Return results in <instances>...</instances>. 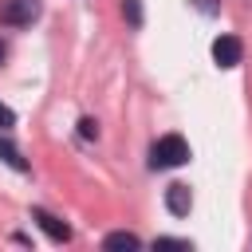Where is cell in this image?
<instances>
[{
  "label": "cell",
  "instance_id": "cell-9",
  "mask_svg": "<svg viewBox=\"0 0 252 252\" xmlns=\"http://www.w3.org/2000/svg\"><path fill=\"white\" fill-rule=\"evenodd\" d=\"M79 134H83L87 142H91V138H98V122H94V118H79Z\"/></svg>",
  "mask_w": 252,
  "mask_h": 252
},
{
  "label": "cell",
  "instance_id": "cell-4",
  "mask_svg": "<svg viewBox=\"0 0 252 252\" xmlns=\"http://www.w3.org/2000/svg\"><path fill=\"white\" fill-rule=\"evenodd\" d=\"M32 220H35V224L55 240V244H67V240H71V228H67L55 213H47V209H32Z\"/></svg>",
  "mask_w": 252,
  "mask_h": 252
},
{
  "label": "cell",
  "instance_id": "cell-1",
  "mask_svg": "<svg viewBox=\"0 0 252 252\" xmlns=\"http://www.w3.org/2000/svg\"><path fill=\"white\" fill-rule=\"evenodd\" d=\"M185 161H189V142L181 134H161L150 146V169H173V165H185Z\"/></svg>",
  "mask_w": 252,
  "mask_h": 252
},
{
  "label": "cell",
  "instance_id": "cell-6",
  "mask_svg": "<svg viewBox=\"0 0 252 252\" xmlns=\"http://www.w3.org/2000/svg\"><path fill=\"white\" fill-rule=\"evenodd\" d=\"M0 161H4V165H12L16 173H28V161H24V154L16 150V142H12L8 134H0Z\"/></svg>",
  "mask_w": 252,
  "mask_h": 252
},
{
  "label": "cell",
  "instance_id": "cell-3",
  "mask_svg": "<svg viewBox=\"0 0 252 252\" xmlns=\"http://www.w3.org/2000/svg\"><path fill=\"white\" fill-rule=\"evenodd\" d=\"M240 59H244V43H240V35H217L213 39V63L217 67H224V71H232V67H240Z\"/></svg>",
  "mask_w": 252,
  "mask_h": 252
},
{
  "label": "cell",
  "instance_id": "cell-13",
  "mask_svg": "<svg viewBox=\"0 0 252 252\" xmlns=\"http://www.w3.org/2000/svg\"><path fill=\"white\" fill-rule=\"evenodd\" d=\"M4 55H8V47H4V43H0V63H4Z\"/></svg>",
  "mask_w": 252,
  "mask_h": 252
},
{
  "label": "cell",
  "instance_id": "cell-2",
  "mask_svg": "<svg viewBox=\"0 0 252 252\" xmlns=\"http://www.w3.org/2000/svg\"><path fill=\"white\" fill-rule=\"evenodd\" d=\"M39 12H43L39 0H4V8H0V24H8V28H24V24L39 20Z\"/></svg>",
  "mask_w": 252,
  "mask_h": 252
},
{
  "label": "cell",
  "instance_id": "cell-11",
  "mask_svg": "<svg viewBox=\"0 0 252 252\" xmlns=\"http://www.w3.org/2000/svg\"><path fill=\"white\" fill-rule=\"evenodd\" d=\"M8 126H16V114H12V106L0 102V130H8Z\"/></svg>",
  "mask_w": 252,
  "mask_h": 252
},
{
  "label": "cell",
  "instance_id": "cell-12",
  "mask_svg": "<svg viewBox=\"0 0 252 252\" xmlns=\"http://www.w3.org/2000/svg\"><path fill=\"white\" fill-rule=\"evenodd\" d=\"M193 4H197V8H201V12H209V16H213V12H217V0H193Z\"/></svg>",
  "mask_w": 252,
  "mask_h": 252
},
{
  "label": "cell",
  "instance_id": "cell-8",
  "mask_svg": "<svg viewBox=\"0 0 252 252\" xmlns=\"http://www.w3.org/2000/svg\"><path fill=\"white\" fill-rule=\"evenodd\" d=\"M122 16L130 20V28H142V0H122Z\"/></svg>",
  "mask_w": 252,
  "mask_h": 252
},
{
  "label": "cell",
  "instance_id": "cell-10",
  "mask_svg": "<svg viewBox=\"0 0 252 252\" xmlns=\"http://www.w3.org/2000/svg\"><path fill=\"white\" fill-rule=\"evenodd\" d=\"M154 248H189V240H181V236H158Z\"/></svg>",
  "mask_w": 252,
  "mask_h": 252
},
{
  "label": "cell",
  "instance_id": "cell-5",
  "mask_svg": "<svg viewBox=\"0 0 252 252\" xmlns=\"http://www.w3.org/2000/svg\"><path fill=\"white\" fill-rule=\"evenodd\" d=\"M165 209H169L173 217H185V213L193 209V193H189L185 181H173V185L165 189Z\"/></svg>",
  "mask_w": 252,
  "mask_h": 252
},
{
  "label": "cell",
  "instance_id": "cell-7",
  "mask_svg": "<svg viewBox=\"0 0 252 252\" xmlns=\"http://www.w3.org/2000/svg\"><path fill=\"white\" fill-rule=\"evenodd\" d=\"M102 248H142V240H138L134 232L118 228V232H106V236H102Z\"/></svg>",
  "mask_w": 252,
  "mask_h": 252
}]
</instances>
